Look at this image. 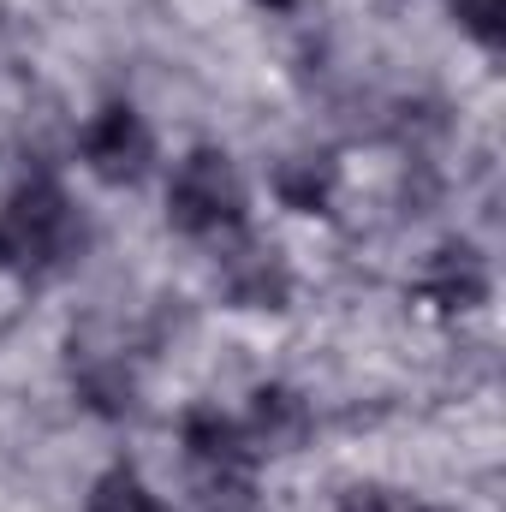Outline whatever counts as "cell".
<instances>
[{
	"mask_svg": "<svg viewBox=\"0 0 506 512\" xmlns=\"http://www.w3.org/2000/svg\"><path fill=\"white\" fill-rule=\"evenodd\" d=\"M227 286H233V298H239V304H251V310H280V304H286V274H280L274 251L233 256Z\"/></svg>",
	"mask_w": 506,
	"mask_h": 512,
	"instance_id": "8",
	"label": "cell"
},
{
	"mask_svg": "<svg viewBox=\"0 0 506 512\" xmlns=\"http://www.w3.org/2000/svg\"><path fill=\"white\" fill-rule=\"evenodd\" d=\"M262 6H268V12H292L298 0H262Z\"/></svg>",
	"mask_w": 506,
	"mask_h": 512,
	"instance_id": "11",
	"label": "cell"
},
{
	"mask_svg": "<svg viewBox=\"0 0 506 512\" xmlns=\"http://www.w3.org/2000/svg\"><path fill=\"white\" fill-rule=\"evenodd\" d=\"M0 233H6V245H12V262L24 256V262H36V268H60L66 256L78 251V239H84L72 197H66L54 179H42V173L12 191Z\"/></svg>",
	"mask_w": 506,
	"mask_h": 512,
	"instance_id": "2",
	"label": "cell"
},
{
	"mask_svg": "<svg viewBox=\"0 0 506 512\" xmlns=\"http://www.w3.org/2000/svg\"><path fill=\"white\" fill-rule=\"evenodd\" d=\"M245 179L227 149H191L167 185V221L191 239H227L245 227Z\"/></svg>",
	"mask_w": 506,
	"mask_h": 512,
	"instance_id": "1",
	"label": "cell"
},
{
	"mask_svg": "<svg viewBox=\"0 0 506 512\" xmlns=\"http://www.w3.org/2000/svg\"><path fill=\"white\" fill-rule=\"evenodd\" d=\"M84 161H90V173L108 179V185H137V179L149 173V161H155V137L137 120V108L108 102V108L84 126Z\"/></svg>",
	"mask_w": 506,
	"mask_h": 512,
	"instance_id": "3",
	"label": "cell"
},
{
	"mask_svg": "<svg viewBox=\"0 0 506 512\" xmlns=\"http://www.w3.org/2000/svg\"><path fill=\"white\" fill-rule=\"evenodd\" d=\"M417 298L435 304L441 316H465L489 298V268L477 262V251L465 245H447V251L429 256V268L417 274Z\"/></svg>",
	"mask_w": 506,
	"mask_h": 512,
	"instance_id": "5",
	"label": "cell"
},
{
	"mask_svg": "<svg viewBox=\"0 0 506 512\" xmlns=\"http://www.w3.org/2000/svg\"><path fill=\"white\" fill-rule=\"evenodd\" d=\"M453 18H459V30H471L483 48H501L506 42V0H453Z\"/></svg>",
	"mask_w": 506,
	"mask_h": 512,
	"instance_id": "9",
	"label": "cell"
},
{
	"mask_svg": "<svg viewBox=\"0 0 506 512\" xmlns=\"http://www.w3.org/2000/svg\"><path fill=\"white\" fill-rule=\"evenodd\" d=\"M245 435H251L256 453H298L304 435H310V405L292 387H256Z\"/></svg>",
	"mask_w": 506,
	"mask_h": 512,
	"instance_id": "6",
	"label": "cell"
},
{
	"mask_svg": "<svg viewBox=\"0 0 506 512\" xmlns=\"http://www.w3.org/2000/svg\"><path fill=\"white\" fill-rule=\"evenodd\" d=\"M179 435H185L191 465L209 471V477H221V471H251V459H256L245 423L221 417V405H191L185 423H179Z\"/></svg>",
	"mask_w": 506,
	"mask_h": 512,
	"instance_id": "4",
	"label": "cell"
},
{
	"mask_svg": "<svg viewBox=\"0 0 506 512\" xmlns=\"http://www.w3.org/2000/svg\"><path fill=\"white\" fill-rule=\"evenodd\" d=\"M274 191H280L286 209H298V215H322L328 197H334V167H328V161H310V155L280 161V167H274Z\"/></svg>",
	"mask_w": 506,
	"mask_h": 512,
	"instance_id": "7",
	"label": "cell"
},
{
	"mask_svg": "<svg viewBox=\"0 0 506 512\" xmlns=\"http://www.w3.org/2000/svg\"><path fill=\"white\" fill-rule=\"evenodd\" d=\"M6 262H12V245H6V233H0V268H6Z\"/></svg>",
	"mask_w": 506,
	"mask_h": 512,
	"instance_id": "12",
	"label": "cell"
},
{
	"mask_svg": "<svg viewBox=\"0 0 506 512\" xmlns=\"http://www.w3.org/2000/svg\"><path fill=\"white\" fill-rule=\"evenodd\" d=\"M203 512H262V501H256L245 471H221L203 483Z\"/></svg>",
	"mask_w": 506,
	"mask_h": 512,
	"instance_id": "10",
	"label": "cell"
}]
</instances>
